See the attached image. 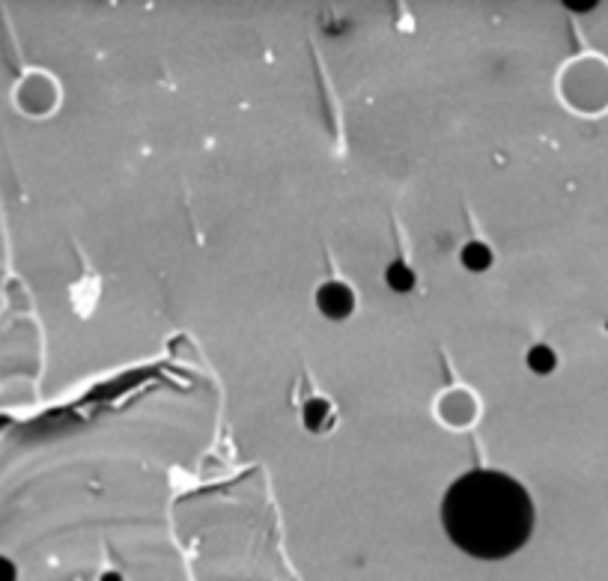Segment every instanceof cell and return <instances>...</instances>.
<instances>
[{
    "instance_id": "1",
    "label": "cell",
    "mask_w": 608,
    "mask_h": 581,
    "mask_svg": "<svg viewBox=\"0 0 608 581\" xmlns=\"http://www.w3.org/2000/svg\"><path fill=\"white\" fill-rule=\"evenodd\" d=\"M442 525L465 555L501 561L528 543L534 504L519 480L480 468L459 477L445 492Z\"/></svg>"
},
{
    "instance_id": "2",
    "label": "cell",
    "mask_w": 608,
    "mask_h": 581,
    "mask_svg": "<svg viewBox=\"0 0 608 581\" xmlns=\"http://www.w3.org/2000/svg\"><path fill=\"white\" fill-rule=\"evenodd\" d=\"M316 304H319V310H322L328 319H346V316L355 310V295H352V290H349L346 284L331 281V284H322V287H319V292H316Z\"/></svg>"
},
{
    "instance_id": "3",
    "label": "cell",
    "mask_w": 608,
    "mask_h": 581,
    "mask_svg": "<svg viewBox=\"0 0 608 581\" xmlns=\"http://www.w3.org/2000/svg\"><path fill=\"white\" fill-rule=\"evenodd\" d=\"M304 427L307 430H313V433H319V430H325V427H331V409H328V403L325 400H310L307 406H304Z\"/></svg>"
},
{
    "instance_id": "4",
    "label": "cell",
    "mask_w": 608,
    "mask_h": 581,
    "mask_svg": "<svg viewBox=\"0 0 608 581\" xmlns=\"http://www.w3.org/2000/svg\"><path fill=\"white\" fill-rule=\"evenodd\" d=\"M462 263L471 272H486L492 266V251L483 242H471V245L462 248Z\"/></svg>"
},
{
    "instance_id": "5",
    "label": "cell",
    "mask_w": 608,
    "mask_h": 581,
    "mask_svg": "<svg viewBox=\"0 0 608 581\" xmlns=\"http://www.w3.org/2000/svg\"><path fill=\"white\" fill-rule=\"evenodd\" d=\"M528 367L534 370V373H552L555 370V352L552 349H546V346H534L531 352H528Z\"/></svg>"
},
{
    "instance_id": "6",
    "label": "cell",
    "mask_w": 608,
    "mask_h": 581,
    "mask_svg": "<svg viewBox=\"0 0 608 581\" xmlns=\"http://www.w3.org/2000/svg\"><path fill=\"white\" fill-rule=\"evenodd\" d=\"M388 284H391V290L409 292L415 287V275H412L403 263H391V269H388Z\"/></svg>"
},
{
    "instance_id": "7",
    "label": "cell",
    "mask_w": 608,
    "mask_h": 581,
    "mask_svg": "<svg viewBox=\"0 0 608 581\" xmlns=\"http://www.w3.org/2000/svg\"><path fill=\"white\" fill-rule=\"evenodd\" d=\"M0 581H15V570H12V564H9V561H3V558H0Z\"/></svg>"
}]
</instances>
